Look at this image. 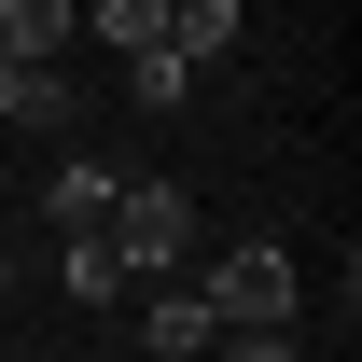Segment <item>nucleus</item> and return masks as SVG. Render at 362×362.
I'll return each instance as SVG.
<instances>
[{
	"label": "nucleus",
	"mask_w": 362,
	"mask_h": 362,
	"mask_svg": "<svg viewBox=\"0 0 362 362\" xmlns=\"http://www.w3.org/2000/svg\"><path fill=\"white\" fill-rule=\"evenodd\" d=\"M139 362H209V293L195 279H139Z\"/></svg>",
	"instance_id": "7ed1b4c3"
},
{
	"label": "nucleus",
	"mask_w": 362,
	"mask_h": 362,
	"mask_svg": "<svg viewBox=\"0 0 362 362\" xmlns=\"http://www.w3.org/2000/svg\"><path fill=\"white\" fill-rule=\"evenodd\" d=\"M84 28L112 56H153V42H168V0H84Z\"/></svg>",
	"instance_id": "6e6552de"
},
{
	"label": "nucleus",
	"mask_w": 362,
	"mask_h": 362,
	"mask_svg": "<svg viewBox=\"0 0 362 362\" xmlns=\"http://www.w3.org/2000/svg\"><path fill=\"white\" fill-rule=\"evenodd\" d=\"M84 0H0V56H70Z\"/></svg>",
	"instance_id": "423d86ee"
},
{
	"label": "nucleus",
	"mask_w": 362,
	"mask_h": 362,
	"mask_svg": "<svg viewBox=\"0 0 362 362\" xmlns=\"http://www.w3.org/2000/svg\"><path fill=\"white\" fill-rule=\"evenodd\" d=\"M98 237H112L126 279H181V265H195V195H181V181H126Z\"/></svg>",
	"instance_id": "f257e3e1"
},
{
	"label": "nucleus",
	"mask_w": 362,
	"mask_h": 362,
	"mask_svg": "<svg viewBox=\"0 0 362 362\" xmlns=\"http://www.w3.org/2000/svg\"><path fill=\"white\" fill-rule=\"evenodd\" d=\"M0 293H14V237H0Z\"/></svg>",
	"instance_id": "9d476101"
},
{
	"label": "nucleus",
	"mask_w": 362,
	"mask_h": 362,
	"mask_svg": "<svg viewBox=\"0 0 362 362\" xmlns=\"http://www.w3.org/2000/svg\"><path fill=\"white\" fill-rule=\"evenodd\" d=\"M195 293H209V334H265V320H293V307H307V293H293V251H279V237L223 251V265L195 279Z\"/></svg>",
	"instance_id": "f03ea898"
},
{
	"label": "nucleus",
	"mask_w": 362,
	"mask_h": 362,
	"mask_svg": "<svg viewBox=\"0 0 362 362\" xmlns=\"http://www.w3.org/2000/svg\"><path fill=\"white\" fill-rule=\"evenodd\" d=\"M237 28H251L237 0H168V56H181V70H223V56H237Z\"/></svg>",
	"instance_id": "39448f33"
},
{
	"label": "nucleus",
	"mask_w": 362,
	"mask_h": 362,
	"mask_svg": "<svg viewBox=\"0 0 362 362\" xmlns=\"http://www.w3.org/2000/svg\"><path fill=\"white\" fill-rule=\"evenodd\" d=\"M56 279H70V307H112V293H139V279L112 265V237H56Z\"/></svg>",
	"instance_id": "0eeeda50"
},
{
	"label": "nucleus",
	"mask_w": 362,
	"mask_h": 362,
	"mask_svg": "<svg viewBox=\"0 0 362 362\" xmlns=\"http://www.w3.org/2000/svg\"><path fill=\"white\" fill-rule=\"evenodd\" d=\"M112 195H126V168L70 153V168H42V223H56V237H98V223H112Z\"/></svg>",
	"instance_id": "20e7f679"
},
{
	"label": "nucleus",
	"mask_w": 362,
	"mask_h": 362,
	"mask_svg": "<svg viewBox=\"0 0 362 362\" xmlns=\"http://www.w3.org/2000/svg\"><path fill=\"white\" fill-rule=\"evenodd\" d=\"M209 362H307V349H293V320H265V334H209Z\"/></svg>",
	"instance_id": "1a4fd4ad"
}]
</instances>
